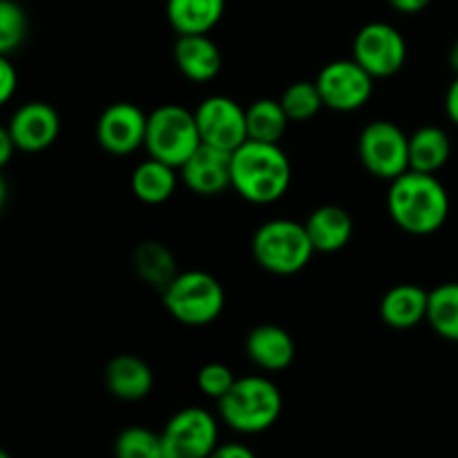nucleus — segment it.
I'll list each match as a JSON object with an SVG mask.
<instances>
[{
  "label": "nucleus",
  "instance_id": "f257e3e1",
  "mask_svg": "<svg viewBox=\"0 0 458 458\" xmlns=\"http://www.w3.org/2000/svg\"><path fill=\"white\" fill-rule=\"evenodd\" d=\"M387 210L401 231L425 237L441 231L450 217V195L437 174L407 170L389 182Z\"/></svg>",
  "mask_w": 458,
  "mask_h": 458
},
{
  "label": "nucleus",
  "instance_id": "a211bd4d",
  "mask_svg": "<svg viewBox=\"0 0 458 458\" xmlns=\"http://www.w3.org/2000/svg\"><path fill=\"white\" fill-rule=\"evenodd\" d=\"M316 253H338L352 242L353 219L343 206H318L304 222Z\"/></svg>",
  "mask_w": 458,
  "mask_h": 458
},
{
  "label": "nucleus",
  "instance_id": "423d86ee",
  "mask_svg": "<svg viewBox=\"0 0 458 458\" xmlns=\"http://www.w3.org/2000/svg\"><path fill=\"white\" fill-rule=\"evenodd\" d=\"M201 146L195 112L174 103L155 107L148 114L146 152L152 159L182 168Z\"/></svg>",
  "mask_w": 458,
  "mask_h": 458
},
{
  "label": "nucleus",
  "instance_id": "2f4dec72",
  "mask_svg": "<svg viewBox=\"0 0 458 458\" xmlns=\"http://www.w3.org/2000/svg\"><path fill=\"white\" fill-rule=\"evenodd\" d=\"M13 152H21V150H18L16 141L12 139V134L3 128L0 130V165H7L9 161H12Z\"/></svg>",
  "mask_w": 458,
  "mask_h": 458
},
{
  "label": "nucleus",
  "instance_id": "9b49d317",
  "mask_svg": "<svg viewBox=\"0 0 458 458\" xmlns=\"http://www.w3.org/2000/svg\"><path fill=\"white\" fill-rule=\"evenodd\" d=\"M195 119L201 143L206 146L235 152L242 143L249 141L246 107H242L235 98L224 97V94H213V97L204 98L197 106Z\"/></svg>",
  "mask_w": 458,
  "mask_h": 458
},
{
  "label": "nucleus",
  "instance_id": "412c9836",
  "mask_svg": "<svg viewBox=\"0 0 458 458\" xmlns=\"http://www.w3.org/2000/svg\"><path fill=\"white\" fill-rule=\"evenodd\" d=\"M182 174H177L174 165L164 164L159 159H143L141 164L134 168L130 186H132L134 197L148 206H159L168 201L177 191V182Z\"/></svg>",
  "mask_w": 458,
  "mask_h": 458
},
{
  "label": "nucleus",
  "instance_id": "4468645a",
  "mask_svg": "<svg viewBox=\"0 0 458 458\" xmlns=\"http://www.w3.org/2000/svg\"><path fill=\"white\" fill-rule=\"evenodd\" d=\"M188 191L201 197H213L233 186V152L201 143L195 155L179 168Z\"/></svg>",
  "mask_w": 458,
  "mask_h": 458
},
{
  "label": "nucleus",
  "instance_id": "6ab92c4d",
  "mask_svg": "<svg viewBox=\"0 0 458 458\" xmlns=\"http://www.w3.org/2000/svg\"><path fill=\"white\" fill-rule=\"evenodd\" d=\"M428 307L429 291L416 284H398L380 300V318L392 329H414L428 320Z\"/></svg>",
  "mask_w": 458,
  "mask_h": 458
},
{
  "label": "nucleus",
  "instance_id": "aec40b11",
  "mask_svg": "<svg viewBox=\"0 0 458 458\" xmlns=\"http://www.w3.org/2000/svg\"><path fill=\"white\" fill-rule=\"evenodd\" d=\"M226 0H168L165 16L170 27L183 34H210L219 25Z\"/></svg>",
  "mask_w": 458,
  "mask_h": 458
},
{
  "label": "nucleus",
  "instance_id": "5701e85b",
  "mask_svg": "<svg viewBox=\"0 0 458 458\" xmlns=\"http://www.w3.org/2000/svg\"><path fill=\"white\" fill-rule=\"evenodd\" d=\"M289 114L282 107L280 98H258L246 107V130L249 139L262 143H280L289 130Z\"/></svg>",
  "mask_w": 458,
  "mask_h": 458
},
{
  "label": "nucleus",
  "instance_id": "0eeeda50",
  "mask_svg": "<svg viewBox=\"0 0 458 458\" xmlns=\"http://www.w3.org/2000/svg\"><path fill=\"white\" fill-rule=\"evenodd\" d=\"M358 157L367 173L394 182L410 170V137L394 121H371L358 137Z\"/></svg>",
  "mask_w": 458,
  "mask_h": 458
},
{
  "label": "nucleus",
  "instance_id": "b1692460",
  "mask_svg": "<svg viewBox=\"0 0 458 458\" xmlns=\"http://www.w3.org/2000/svg\"><path fill=\"white\" fill-rule=\"evenodd\" d=\"M134 271L157 291H164L179 276L174 255L159 242H143L134 250Z\"/></svg>",
  "mask_w": 458,
  "mask_h": 458
},
{
  "label": "nucleus",
  "instance_id": "cd10ccee",
  "mask_svg": "<svg viewBox=\"0 0 458 458\" xmlns=\"http://www.w3.org/2000/svg\"><path fill=\"white\" fill-rule=\"evenodd\" d=\"M27 36V16L13 0H0V56H12Z\"/></svg>",
  "mask_w": 458,
  "mask_h": 458
},
{
  "label": "nucleus",
  "instance_id": "f3484780",
  "mask_svg": "<svg viewBox=\"0 0 458 458\" xmlns=\"http://www.w3.org/2000/svg\"><path fill=\"white\" fill-rule=\"evenodd\" d=\"M106 387L123 403H137L150 396L155 374L143 358L134 353H119L106 365Z\"/></svg>",
  "mask_w": 458,
  "mask_h": 458
},
{
  "label": "nucleus",
  "instance_id": "2eb2a0df",
  "mask_svg": "<svg viewBox=\"0 0 458 458\" xmlns=\"http://www.w3.org/2000/svg\"><path fill=\"white\" fill-rule=\"evenodd\" d=\"M177 70L192 83H208L222 72V52L208 34H183L173 47Z\"/></svg>",
  "mask_w": 458,
  "mask_h": 458
},
{
  "label": "nucleus",
  "instance_id": "72a5a7b5",
  "mask_svg": "<svg viewBox=\"0 0 458 458\" xmlns=\"http://www.w3.org/2000/svg\"><path fill=\"white\" fill-rule=\"evenodd\" d=\"M387 3L401 13H419L428 9L432 0H387Z\"/></svg>",
  "mask_w": 458,
  "mask_h": 458
},
{
  "label": "nucleus",
  "instance_id": "f704fd0d",
  "mask_svg": "<svg viewBox=\"0 0 458 458\" xmlns=\"http://www.w3.org/2000/svg\"><path fill=\"white\" fill-rule=\"evenodd\" d=\"M450 65H452V70L456 72V76H458V40L454 45H452V49H450Z\"/></svg>",
  "mask_w": 458,
  "mask_h": 458
},
{
  "label": "nucleus",
  "instance_id": "f03ea898",
  "mask_svg": "<svg viewBox=\"0 0 458 458\" xmlns=\"http://www.w3.org/2000/svg\"><path fill=\"white\" fill-rule=\"evenodd\" d=\"M293 168L280 143L249 139L233 152V191L249 204L267 206L289 192Z\"/></svg>",
  "mask_w": 458,
  "mask_h": 458
},
{
  "label": "nucleus",
  "instance_id": "c9c22d12",
  "mask_svg": "<svg viewBox=\"0 0 458 458\" xmlns=\"http://www.w3.org/2000/svg\"><path fill=\"white\" fill-rule=\"evenodd\" d=\"M0 458H12V454H9V452H0Z\"/></svg>",
  "mask_w": 458,
  "mask_h": 458
},
{
  "label": "nucleus",
  "instance_id": "20e7f679",
  "mask_svg": "<svg viewBox=\"0 0 458 458\" xmlns=\"http://www.w3.org/2000/svg\"><path fill=\"white\" fill-rule=\"evenodd\" d=\"M250 253L259 268L273 276H295L316 255L307 226L295 219H268L250 240Z\"/></svg>",
  "mask_w": 458,
  "mask_h": 458
},
{
  "label": "nucleus",
  "instance_id": "4be33fe9",
  "mask_svg": "<svg viewBox=\"0 0 458 458\" xmlns=\"http://www.w3.org/2000/svg\"><path fill=\"white\" fill-rule=\"evenodd\" d=\"M452 141L438 125H423L410 137V170L437 174L450 161Z\"/></svg>",
  "mask_w": 458,
  "mask_h": 458
},
{
  "label": "nucleus",
  "instance_id": "ddd939ff",
  "mask_svg": "<svg viewBox=\"0 0 458 458\" xmlns=\"http://www.w3.org/2000/svg\"><path fill=\"white\" fill-rule=\"evenodd\" d=\"M9 134L21 152H43L61 134V116L49 103L30 101L16 107L7 123Z\"/></svg>",
  "mask_w": 458,
  "mask_h": 458
},
{
  "label": "nucleus",
  "instance_id": "393cba45",
  "mask_svg": "<svg viewBox=\"0 0 458 458\" xmlns=\"http://www.w3.org/2000/svg\"><path fill=\"white\" fill-rule=\"evenodd\" d=\"M443 340L458 343V282H445L429 291L428 320Z\"/></svg>",
  "mask_w": 458,
  "mask_h": 458
},
{
  "label": "nucleus",
  "instance_id": "6e6552de",
  "mask_svg": "<svg viewBox=\"0 0 458 458\" xmlns=\"http://www.w3.org/2000/svg\"><path fill=\"white\" fill-rule=\"evenodd\" d=\"M165 458H208L219 445V416L204 407H183L161 429Z\"/></svg>",
  "mask_w": 458,
  "mask_h": 458
},
{
  "label": "nucleus",
  "instance_id": "a878e982",
  "mask_svg": "<svg viewBox=\"0 0 458 458\" xmlns=\"http://www.w3.org/2000/svg\"><path fill=\"white\" fill-rule=\"evenodd\" d=\"M280 103L293 123L311 121L325 107V101H322V94L318 89L316 81H295V83H291L282 92Z\"/></svg>",
  "mask_w": 458,
  "mask_h": 458
},
{
  "label": "nucleus",
  "instance_id": "dca6fc26",
  "mask_svg": "<svg viewBox=\"0 0 458 458\" xmlns=\"http://www.w3.org/2000/svg\"><path fill=\"white\" fill-rule=\"evenodd\" d=\"M246 356L262 371H284L293 365L295 343L286 329L277 325H259L246 335Z\"/></svg>",
  "mask_w": 458,
  "mask_h": 458
},
{
  "label": "nucleus",
  "instance_id": "c756f323",
  "mask_svg": "<svg viewBox=\"0 0 458 458\" xmlns=\"http://www.w3.org/2000/svg\"><path fill=\"white\" fill-rule=\"evenodd\" d=\"M18 89V72L12 58L0 56V103H9Z\"/></svg>",
  "mask_w": 458,
  "mask_h": 458
},
{
  "label": "nucleus",
  "instance_id": "c85d7f7f",
  "mask_svg": "<svg viewBox=\"0 0 458 458\" xmlns=\"http://www.w3.org/2000/svg\"><path fill=\"white\" fill-rule=\"evenodd\" d=\"M235 380L237 376L224 362H208V365H204L197 371V385H199L201 394L213 398V401H222L231 392Z\"/></svg>",
  "mask_w": 458,
  "mask_h": 458
},
{
  "label": "nucleus",
  "instance_id": "9d476101",
  "mask_svg": "<svg viewBox=\"0 0 458 458\" xmlns=\"http://www.w3.org/2000/svg\"><path fill=\"white\" fill-rule=\"evenodd\" d=\"M352 58H356L374 79L398 74L407 61V43L389 22H369L353 38Z\"/></svg>",
  "mask_w": 458,
  "mask_h": 458
},
{
  "label": "nucleus",
  "instance_id": "7c9ffc66",
  "mask_svg": "<svg viewBox=\"0 0 458 458\" xmlns=\"http://www.w3.org/2000/svg\"><path fill=\"white\" fill-rule=\"evenodd\" d=\"M208 458H258L255 452L244 443H219L217 450Z\"/></svg>",
  "mask_w": 458,
  "mask_h": 458
},
{
  "label": "nucleus",
  "instance_id": "bb28decb",
  "mask_svg": "<svg viewBox=\"0 0 458 458\" xmlns=\"http://www.w3.org/2000/svg\"><path fill=\"white\" fill-rule=\"evenodd\" d=\"M114 458H165L161 434L141 425L121 429L114 441Z\"/></svg>",
  "mask_w": 458,
  "mask_h": 458
},
{
  "label": "nucleus",
  "instance_id": "1a4fd4ad",
  "mask_svg": "<svg viewBox=\"0 0 458 458\" xmlns=\"http://www.w3.org/2000/svg\"><path fill=\"white\" fill-rule=\"evenodd\" d=\"M374 81L356 58H340L322 67L316 83L325 107L334 112H356L369 103Z\"/></svg>",
  "mask_w": 458,
  "mask_h": 458
},
{
  "label": "nucleus",
  "instance_id": "39448f33",
  "mask_svg": "<svg viewBox=\"0 0 458 458\" xmlns=\"http://www.w3.org/2000/svg\"><path fill=\"white\" fill-rule=\"evenodd\" d=\"M165 311L186 327L213 325L224 311L222 282L206 271H183L161 291Z\"/></svg>",
  "mask_w": 458,
  "mask_h": 458
},
{
  "label": "nucleus",
  "instance_id": "473e14b6",
  "mask_svg": "<svg viewBox=\"0 0 458 458\" xmlns=\"http://www.w3.org/2000/svg\"><path fill=\"white\" fill-rule=\"evenodd\" d=\"M445 112H447V116H450L452 123L458 125V76L454 81H452L450 88H447Z\"/></svg>",
  "mask_w": 458,
  "mask_h": 458
},
{
  "label": "nucleus",
  "instance_id": "7ed1b4c3",
  "mask_svg": "<svg viewBox=\"0 0 458 458\" xmlns=\"http://www.w3.org/2000/svg\"><path fill=\"white\" fill-rule=\"evenodd\" d=\"M282 414V394L267 376L237 378L231 392L217 401V416L233 432L253 437L271 429Z\"/></svg>",
  "mask_w": 458,
  "mask_h": 458
},
{
  "label": "nucleus",
  "instance_id": "f8f14e48",
  "mask_svg": "<svg viewBox=\"0 0 458 458\" xmlns=\"http://www.w3.org/2000/svg\"><path fill=\"white\" fill-rule=\"evenodd\" d=\"M148 114L130 101L107 106L97 121V141L106 152L125 157L146 146Z\"/></svg>",
  "mask_w": 458,
  "mask_h": 458
}]
</instances>
